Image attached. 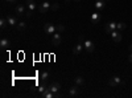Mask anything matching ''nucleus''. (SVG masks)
Masks as SVG:
<instances>
[{
	"mask_svg": "<svg viewBox=\"0 0 132 98\" xmlns=\"http://www.w3.org/2000/svg\"><path fill=\"white\" fill-rule=\"evenodd\" d=\"M27 8H28V12L25 13V16L30 17L33 15V12L36 11V8H37V4H36L35 0H27Z\"/></svg>",
	"mask_w": 132,
	"mask_h": 98,
	"instance_id": "obj_1",
	"label": "nucleus"
},
{
	"mask_svg": "<svg viewBox=\"0 0 132 98\" xmlns=\"http://www.w3.org/2000/svg\"><path fill=\"white\" fill-rule=\"evenodd\" d=\"M122 84H123V81L119 76H114V77H111L108 80V85L111 86V88H118V86H120Z\"/></svg>",
	"mask_w": 132,
	"mask_h": 98,
	"instance_id": "obj_2",
	"label": "nucleus"
},
{
	"mask_svg": "<svg viewBox=\"0 0 132 98\" xmlns=\"http://www.w3.org/2000/svg\"><path fill=\"white\" fill-rule=\"evenodd\" d=\"M44 32L48 35V36H52L53 33H56V25H53L50 23H46L44 25Z\"/></svg>",
	"mask_w": 132,
	"mask_h": 98,
	"instance_id": "obj_3",
	"label": "nucleus"
},
{
	"mask_svg": "<svg viewBox=\"0 0 132 98\" xmlns=\"http://www.w3.org/2000/svg\"><path fill=\"white\" fill-rule=\"evenodd\" d=\"M62 41V37H61V33H58V32H56V33L52 35V45L53 47H58L61 44Z\"/></svg>",
	"mask_w": 132,
	"mask_h": 98,
	"instance_id": "obj_4",
	"label": "nucleus"
},
{
	"mask_svg": "<svg viewBox=\"0 0 132 98\" xmlns=\"http://www.w3.org/2000/svg\"><path fill=\"white\" fill-rule=\"evenodd\" d=\"M49 9H52V4H50L49 2H44V3H41L40 7H38L40 13H42V15H45Z\"/></svg>",
	"mask_w": 132,
	"mask_h": 98,
	"instance_id": "obj_5",
	"label": "nucleus"
},
{
	"mask_svg": "<svg viewBox=\"0 0 132 98\" xmlns=\"http://www.w3.org/2000/svg\"><path fill=\"white\" fill-rule=\"evenodd\" d=\"M83 47H85V49L89 52V53H93L94 49H95L94 42H93L91 40H83Z\"/></svg>",
	"mask_w": 132,
	"mask_h": 98,
	"instance_id": "obj_6",
	"label": "nucleus"
},
{
	"mask_svg": "<svg viewBox=\"0 0 132 98\" xmlns=\"http://www.w3.org/2000/svg\"><path fill=\"white\" fill-rule=\"evenodd\" d=\"M111 37L115 42H120L122 41V31L119 29H115L114 32H111Z\"/></svg>",
	"mask_w": 132,
	"mask_h": 98,
	"instance_id": "obj_7",
	"label": "nucleus"
},
{
	"mask_svg": "<svg viewBox=\"0 0 132 98\" xmlns=\"http://www.w3.org/2000/svg\"><path fill=\"white\" fill-rule=\"evenodd\" d=\"M48 89L50 92H53V93H58V92H61V84L60 82H52L48 86Z\"/></svg>",
	"mask_w": 132,
	"mask_h": 98,
	"instance_id": "obj_8",
	"label": "nucleus"
},
{
	"mask_svg": "<svg viewBox=\"0 0 132 98\" xmlns=\"http://www.w3.org/2000/svg\"><path fill=\"white\" fill-rule=\"evenodd\" d=\"M79 92H81L79 86L75 84L74 86H71V88H70V90H69V94H70V97H78V95H79Z\"/></svg>",
	"mask_w": 132,
	"mask_h": 98,
	"instance_id": "obj_9",
	"label": "nucleus"
},
{
	"mask_svg": "<svg viewBox=\"0 0 132 98\" xmlns=\"http://www.w3.org/2000/svg\"><path fill=\"white\" fill-rule=\"evenodd\" d=\"M82 48H85L83 44H82L81 41H78V42L75 44V47L73 48V54H74V56H78V54L82 52Z\"/></svg>",
	"mask_w": 132,
	"mask_h": 98,
	"instance_id": "obj_10",
	"label": "nucleus"
},
{
	"mask_svg": "<svg viewBox=\"0 0 132 98\" xmlns=\"http://www.w3.org/2000/svg\"><path fill=\"white\" fill-rule=\"evenodd\" d=\"M116 29V23H114V21H111V23H108L106 27H104V31L107 32L108 35H111V32H114Z\"/></svg>",
	"mask_w": 132,
	"mask_h": 98,
	"instance_id": "obj_11",
	"label": "nucleus"
},
{
	"mask_svg": "<svg viewBox=\"0 0 132 98\" xmlns=\"http://www.w3.org/2000/svg\"><path fill=\"white\" fill-rule=\"evenodd\" d=\"M94 5H95V8H96L98 11H102V9L106 7V2H104V0H96Z\"/></svg>",
	"mask_w": 132,
	"mask_h": 98,
	"instance_id": "obj_12",
	"label": "nucleus"
},
{
	"mask_svg": "<svg viewBox=\"0 0 132 98\" xmlns=\"http://www.w3.org/2000/svg\"><path fill=\"white\" fill-rule=\"evenodd\" d=\"M9 45H11V42H9V40H8V39H2V40H0V48H2L3 50H4V49H7Z\"/></svg>",
	"mask_w": 132,
	"mask_h": 98,
	"instance_id": "obj_13",
	"label": "nucleus"
},
{
	"mask_svg": "<svg viewBox=\"0 0 132 98\" xmlns=\"http://www.w3.org/2000/svg\"><path fill=\"white\" fill-rule=\"evenodd\" d=\"M45 82H46V81H42V84H41V85L38 86V93H40L41 95H42L44 93H45L46 90H49V89H48V86H46V84H45Z\"/></svg>",
	"mask_w": 132,
	"mask_h": 98,
	"instance_id": "obj_14",
	"label": "nucleus"
},
{
	"mask_svg": "<svg viewBox=\"0 0 132 98\" xmlns=\"http://www.w3.org/2000/svg\"><path fill=\"white\" fill-rule=\"evenodd\" d=\"M15 11H16V13H17L19 16H24V15H25V7H24V5H17Z\"/></svg>",
	"mask_w": 132,
	"mask_h": 98,
	"instance_id": "obj_15",
	"label": "nucleus"
},
{
	"mask_svg": "<svg viewBox=\"0 0 132 98\" xmlns=\"http://www.w3.org/2000/svg\"><path fill=\"white\" fill-rule=\"evenodd\" d=\"M7 20H8L9 27H16V25H17V20H16V17H13V16H8Z\"/></svg>",
	"mask_w": 132,
	"mask_h": 98,
	"instance_id": "obj_16",
	"label": "nucleus"
},
{
	"mask_svg": "<svg viewBox=\"0 0 132 98\" xmlns=\"http://www.w3.org/2000/svg\"><path fill=\"white\" fill-rule=\"evenodd\" d=\"M99 20H101V15H99L98 12H95V13L91 15V23H93V24H98Z\"/></svg>",
	"mask_w": 132,
	"mask_h": 98,
	"instance_id": "obj_17",
	"label": "nucleus"
},
{
	"mask_svg": "<svg viewBox=\"0 0 132 98\" xmlns=\"http://www.w3.org/2000/svg\"><path fill=\"white\" fill-rule=\"evenodd\" d=\"M7 25H9L7 17H2V19H0V28H2V29H5Z\"/></svg>",
	"mask_w": 132,
	"mask_h": 98,
	"instance_id": "obj_18",
	"label": "nucleus"
},
{
	"mask_svg": "<svg viewBox=\"0 0 132 98\" xmlns=\"http://www.w3.org/2000/svg\"><path fill=\"white\" fill-rule=\"evenodd\" d=\"M49 77H50V74H49V72H46V70H44V72L41 73V76H40L41 81H48Z\"/></svg>",
	"mask_w": 132,
	"mask_h": 98,
	"instance_id": "obj_19",
	"label": "nucleus"
},
{
	"mask_svg": "<svg viewBox=\"0 0 132 98\" xmlns=\"http://www.w3.org/2000/svg\"><path fill=\"white\" fill-rule=\"evenodd\" d=\"M16 28H17V29H19L20 32H24V31L27 29V24L24 23V21H20V23H17Z\"/></svg>",
	"mask_w": 132,
	"mask_h": 98,
	"instance_id": "obj_20",
	"label": "nucleus"
},
{
	"mask_svg": "<svg viewBox=\"0 0 132 98\" xmlns=\"http://www.w3.org/2000/svg\"><path fill=\"white\" fill-rule=\"evenodd\" d=\"M74 81H75V84L78 85V86H83L85 85V80L81 77V76H77V77L74 78Z\"/></svg>",
	"mask_w": 132,
	"mask_h": 98,
	"instance_id": "obj_21",
	"label": "nucleus"
},
{
	"mask_svg": "<svg viewBox=\"0 0 132 98\" xmlns=\"http://www.w3.org/2000/svg\"><path fill=\"white\" fill-rule=\"evenodd\" d=\"M126 28H127L126 23H118V24H116V29H119V31H123V29H126Z\"/></svg>",
	"mask_w": 132,
	"mask_h": 98,
	"instance_id": "obj_22",
	"label": "nucleus"
},
{
	"mask_svg": "<svg viewBox=\"0 0 132 98\" xmlns=\"http://www.w3.org/2000/svg\"><path fill=\"white\" fill-rule=\"evenodd\" d=\"M65 31V27L63 25H56V32H58V33H62V32Z\"/></svg>",
	"mask_w": 132,
	"mask_h": 98,
	"instance_id": "obj_23",
	"label": "nucleus"
},
{
	"mask_svg": "<svg viewBox=\"0 0 132 98\" xmlns=\"http://www.w3.org/2000/svg\"><path fill=\"white\" fill-rule=\"evenodd\" d=\"M52 9H58V4H57V3L52 4Z\"/></svg>",
	"mask_w": 132,
	"mask_h": 98,
	"instance_id": "obj_24",
	"label": "nucleus"
},
{
	"mask_svg": "<svg viewBox=\"0 0 132 98\" xmlns=\"http://www.w3.org/2000/svg\"><path fill=\"white\" fill-rule=\"evenodd\" d=\"M61 97V93L58 92V93H54V98H60Z\"/></svg>",
	"mask_w": 132,
	"mask_h": 98,
	"instance_id": "obj_25",
	"label": "nucleus"
},
{
	"mask_svg": "<svg viewBox=\"0 0 132 98\" xmlns=\"http://www.w3.org/2000/svg\"><path fill=\"white\" fill-rule=\"evenodd\" d=\"M4 2H7V3H11V4H13V3H16V0H4Z\"/></svg>",
	"mask_w": 132,
	"mask_h": 98,
	"instance_id": "obj_26",
	"label": "nucleus"
},
{
	"mask_svg": "<svg viewBox=\"0 0 132 98\" xmlns=\"http://www.w3.org/2000/svg\"><path fill=\"white\" fill-rule=\"evenodd\" d=\"M129 62L132 64V52H131V57H129Z\"/></svg>",
	"mask_w": 132,
	"mask_h": 98,
	"instance_id": "obj_27",
	"label": "nucleus"
},
{
	"mask_svg": "<svg viewBox=\"0 0 132 98\" xmlns=\"http://www.w3.org/2000/svg\"><path fill=\"white\" fill-rule=\"evenodd\" d=\"M70 2H71V0H65V3H66V4H69Z\"/></svg>",
	"mask_w": 132,
	"mask_h": 98,
	"instance_id": "obj_28",
	"label": "nucleus"
},
{
	"mask_svg": "<svg viewBox=\"0 0 132 98\" xmlns=\"http://www.w3.org/2000/svg\"><path fill=\"white\" fill-rule=\"evenodd\" d=\"M73 2H75V3H79V2H81V0H73Z\"/></svg>",
	"mask_w": 132,
	"mask_h": 98,
	"instance_id": "obj_29",
	"label": "nucleus"
},
{
	"mask_svg": "<svg viewBox=\"0 0 132 98\" xmlns=\"http://www.w3.org/2000/svg\"><path fill=\"white\" fill-rule=\"evenodd\" d=\"M129 50H131V52H132V44H131V45H129Z\"/></svg>",
	"mask_w": 132,
	"mask_h": 98,
	"instance_id": "obj_30",
	"label": "nucleus"
},
{
	"mask_svg": "<svg viewBox=\"0 0 132 98\" xmlns=\"http://www.w3.org/2000/svg\"><path fill=\"white\" fill-rule=\"evenodd\" d=\"M104 2H110V0H104Z\"/></svg>",
	"mask_w": 132,
	"mask_h": 98,
	"instance_id": "obj_31",
	"label": "nucleus"
}]
</instances>
